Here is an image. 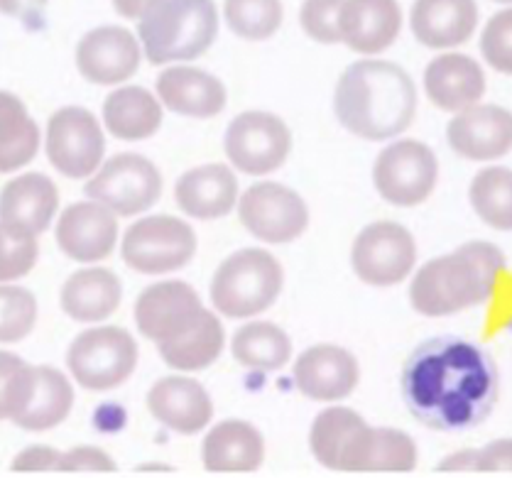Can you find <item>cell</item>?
<instances>
[{
  "label": "cell",
  "mask_w": 512,
  "mask_h": 485,
  "mask_svg": "<svg viewBox=\"0 0 512 485\" xmlns=\"http://www.w3.org/2000/svg\"><path fill=\"white\" fill-rule=\"evenodd\" d=\"M233 361L250 373H280L292 363V339L275 321L248 319L233 331L231 343Z\"/></svg>",
  "instance_id": "obj_30"
},
{
  "label": "cell",
  "mask_w": 512,
  "mask_h": 485,
  "mask_svg": "<svg viewBox=\"0 0 512 485\" xmlns=\"http://www.w3.org/2000/svg\"><path fill=\"white\" fill-rule=\"evenodd\" d=\"M165 189L160 167L140 152H118L86 179V199L106 206L118 219L145 216L157 206Z\"/></svg>",
  "instance_id": "obj_8"
},
{
  "label": "cell",
  "mask_w": 512,
  "mask_h": 485,
  "mask_svg": "<svg viewBox=\"0 0 512 485\" xmlns=\"http://www.w3.org/2000/svg\"><path fill=\"white\" fill-rule=\"evenodd\" d=\"M204 312V302L189 282L162 280L138 294L133 321L143 339L162 346L187 334Z\"/></svg>",
  "instance_id": "obj_14"
},
{
  "label": "cell",
  "mask_w": 512,
  "mask_h": 485,
  "mask_svg": "<svg viewBox=\"0 0 512 485\" xmlns=\"http://www.w3.org/2000/svg\"><path fill=\"white\" fill-rule=\"evenodd\" d=\"M145 54L135 32L123 25H98L86 32L74 52L76 72L89 84L116 86L128 84L138 74Z\"/></svg>",
  "instance_id": "obj_15"
},
{
  "label": "cell",
  "mask_w": 512,
  "mask_h": 485,
  "mask_svg": "<svg viewBox=\"0 0 512 485\" xmlns=\"http://www.w3.org/2000/svg\"><path fill=\"white\" fill-rule=\"evenodd\" d=\"M503 329L510 331L512 334V294L508 299V304H505V314H503Z\"/></svg>",
  "instance_id": "obj_48"
},
{
  "label": "cell",
  "mask_w": 512,
  "mask_h": 485,
  "mask_svg": "<svg viewBox=\"0 0 512 485\" xmlns=\"http://www.w3.org/2000/svg\"><path fill=\"white\" fill-rule=\"evenodd\" d=\"M402 23L405 18L397 0H343L341 45L361 57H378L395 45Z\"/></svg>",
  "instance_id": "obj_24"
},
{
  "label": "cell",
  "mask_w": 512,
  "mask_h": 485,
  "mask_svg": "<svg viewBox=\"0 0 512 485\" xmlns=\"http://www.w3.org/2000/svg\"><path fill=\"white\" fill-rule=\"evenodd\" d=\"M35 392V365L0 348V422H13Z\"/></svg>",
  "instance_id": "obj_38"
},
{
  "label": "cell",
  "mask_w": 512,
  "mask_h": 485,
  "mask_svg": "<svg viewBox=\"0 0 512 485\" xmlns=\"http://www.w3.org/2000/svg\"><path fill=\"white\" fill-rule=\"evenodd\" d=\"M157 0H113V10L125 20H140Z\"/></svg>",
  "instance_id": "obj_47"
},
{
  "label": "cell",
  "mask_w": 512,
  "mask_h": 485,
  "mask_svg": "<svg viewBox=\"0 0 512 485\" xmlns=\"http://www.w3.org/2000/svg\"><path fill=\"white\" fill-rule=\"evenodd\" d=\"M439 184V157L427 143L395 138L373 162V187L395 209H417L432 199Z\"/></svg>",
  "instance_id": "obj_9"
},
{
  "label": "cell",
  "mask_w": 512,
  "mask_h": 485,
  "mask_svg": "<svg viewBox=\"0 0 512 485\" xmlns=\"http://www.w3.org/2000/svg\"><path fill=\"white\" fill-rule=\"evenodd\" d=\"M140 471H172V468L160 466V463H157V466H140Z\"/></svg>",
  "instance_id": "obj_49"
},
{
  "label": "cell",
  "mask_w": 512,
  "mask_h": 485,
  "mask_svg": "<svg viewBox=\"0 0 512 485\" xmlns=\"http://www.w3.org/2000/svg\"><path fill=\"white\" fill-rule=\"evenodd\" d=\"M57 184L45 172H18L0 189V223L25 236L40 238L59 216Z\"/></svg>",
  "instance_id": "obj_21"
},
{
  "label": "cell",
  "mask_w": 512,
  "mask_h": 485,
  "mask_svg": "<svg viewBox=\"0 0 512 485\" xmlns=\"http://www.w3.org/2000/svg\"><path fill=\"white\" fill-rule=\"evenodd\" d=\"M219 27L214 0H157L138 20V40L155 67L189 64L216 45Z\"/></svg>",
  "instance_id": "obj_4"
},
{
  "label": "cell",
  "mask_w": 512,
  "mask_h": 485,
  "mask_svg": "<svg viewBox=\"0 0 512 485\" xmlns=\"http://www.w3.org/2000/svg\"><path fill=\"white\" fill-rule=\"evenodd\" d=\"M145 402L152 419L179 437H194L214 422V400L192 375L174 373L160 378L147 390Z\"/></svg>",
  "instance_id": "obj_19"
},
{
  "label": "cell",
  "mask_w": 512,
  "mask_h": 485,
  "mask_svg": "<svg viewBox=\"0 0 512 485\" xmlns=\"http://www.w3.org/2000/svg\"><path fill=\"white\" fill-rule=\"evenodd\" d=\"M123 304V282L113 270L84 265L67 277L59 292L62 312L81 326L106 324Z\"/></svg>",
  "instance_id": "obj_26"
},
{
  "label": "cell",
  "mask_w": 512,
  "mask_h": 485,
  "mask_svg": "<svg viewBox=\"0 0 512 485\" xmlns=\"http://www.w3.org/2000/svg\"><path fill=\"white\" fill-rule=\"evenodd\" d=\"M468 201L476 216L493 231H512V170L486 167L471 179Z\"/></svg>",
  "instance_id": "obj_35"
},
{
  "label": "cell",
  "mask_w": 512,
  "mask_h": 485,
  "mask_svg": "<svg viewBox=\"0 0 512 485\" xmlns=\"http://www.w3.org/2000/svg\"><path fill=\"white\" fill-rule=\"evenodd\" d=\"M59 456H62V451L52 449V446H45V444L27 446V449L20 451V454L13 459V463H10V471L15 473L57 471Z\"/></svg>",
  "instance_id": "obj_43"
},
{
  "label": "cell",
  "mask_w": 512,
  "mask_h": 485,
  "mask_svg": "<svg viewBox=\"0 0 512 485\" xmlns=\"http://www.w3.org/2000/svg\"><path fill=\"white\" fill-rule=\"evenodd\" d=\"M155 96L165 113L211 121L228 106V89L216 74L192 64H170L157 76Z\"/></svg>",
  "instance_id": "obj_20"
},
{
  "label": "cell",
  "mask_w": 512,
  "mask_h": 485,
  "mask_svg": "<svg viewBox=\"0 0 512 485\" xmlns=\"http://www.w3.org/2000/svg\"><path fill=\"white\" fill-rule=\"evenodd\" d=\"M236 214L248 236L263 245H290L307 233L312 214L297 189L263 179L241 192Z\"/></svg>",
  "instance_id": "obj_12"
},
{
  "label": "cell",
  "mask_w": 512,
  "mask_h": 485,
  "mask_svg": "<svg viewBox=\"0 0 512 485\" xmlns=\"http://www.w3.org/2000/svg\"><path fill=\"white\" fill-rule=\"evenodd\" d=\"M98 201H74L54 221V243L79 265H101L121 243V223Z\"/></svg>",
  "instance_id": "obj_16"
},
{
  "label": "cell",
  "mask_w": 512,
  "mask_h": 485,
  "mask_svg": "<svg viewBox=\"0 0 512 485\" xmlns=\"http://www.w3.org/2000/svg\"><path fill=\"white\" fill-rule=\"evenodd\" d=\"M42 150L62 177L89 179L106 160V130L89 108L62 106L49 116Z\"/></svg>",
  "instance_id": "obj_11"
},
{
  "label": "cell",
  "mask_w": 512,
  "mask_h": 485,
  "mask_svg": "<svg viewBox=\"0 0 512 485\" xmlns=\"http://www.w3.org/2000/svg\"><path fill=\"white\" fill-rule=\"evenodd\" d=\"M263 461V434L245 419H223L201 441V463L209 473H253Z\"/></svg>",
  "instance_id": "obj_28"
},
{
  "label": "cell",
  "mask_w": 512,
  "mask_h": 485,
  "mask_svg": "<svg viewBox=\"0 0 512 485\" xmlns=\"http://www.w3.org/2000/svg\"><path fill=\"white\" fill-rule=\"evenodd\" d=\"M476 461H478L476 449H461V451H456V454H449L446 459H441L437 471H441V473L476 471Z\"/></svg>",
  "instance_id": "obj_45"
},
{
  "label": "cell",
  "mask_w": 512,
  "mask_h": 485,
  "mask_svg": "<svg viewBox=\"0 0 512 485\" xmlns=\"http://www.w3.org/2000/svg\"><path fill=\"white\" fill-rule=\"evenodd\" d=\"M481 54L493 72L512 76V5L483 25Z\"/></svg>",
  "instance_id": "obj_40"
},
{
  "label": "cell",
  "mask_w": 512,
  "mask_h": 485,
  "mask_svg": "<svg viewBox=\"0 0 512 485\" xmlns=\"http://www.w3.org/2000/svg\"><path fill=\"white\" fill-rule=\"evenodd\" d=\"M116 461L98 446H74L62 451L57 471L62 473H111L116 471Z\"/></svg>",
  "instance_id": "obj_42"
},
{
  "label": "cell",
  "mask_w": 512,
  "mask_h": 485,
  "mask_svg": "<svg viewBox=\"0 0 512 485\" xmlns=\"http://www.w3.org/2000/svg\"><path fill=\"white\" fill-rule=\"evenodd\" d=\"M74 402V383L67 373L52 365H35V392L13 424L25 432H49L67 422Z\"/></svg>",
  "instance_id": "obj_32"
},
{
  "label": "cell",
  "mask_w": 512,
  "mask_h": 485,
  "mask_svg": "<svg viewBox=\"0 0 512 485\" xmlns=\"http://www.w3.org/2000/svg\"><path fill=\"white\" fill-rule=\"evenodd\" d=\"M226 346L228 341L221 316L214 309L206 307V312L201 314V319L187 334L157 346V353H160L162 363L172 368L174 373L192 375L209 370L223 356Z\"/></svg>",
  "instance_id": "obj_31"
},
{
  "label": "cell",
  "mask_w": 512,
  "mask_h": 485,
  "mask_svg": "<svg viewBox=\"0 0 512 485\" xmlns=\"http://www.w3.org/2000/svg\"><path fill=\"white\" fill-rule=\"evenodd\" d=\"M162 121H165V108L155 91L145 86H116L101 108L103 130L121 143H143L155 138Z\"/></svg>",
  "instance_id": "obj_27"
},
{
  "label": "cell",
  "mask_w": 512,
  "mask_h": 485,
  "mask_svg": "<svg viewBox=\"0 0 512 485\" xmlns=\"http://www.w3.org/2000/svg\"><path fill=\"white\" fill-rule=\"evenodd\" d=\"M503 250L488 241L459 245L412 272L410 307L427 319H444L481 307L493 297L505 275Z\"/></svg>",
  "instance_id": "obj_3"
},
{
  "label": "cell",
  "mask_w": 512,
  "mask_h": 485,
  "mask_svg": "<svg viewBox=\"0 0 512 485\" xmlns=\"http://www.w3.org/2000/svg\"><path fill=\"white\" fill-rule=\"evenodd\" d=\"M292 383L307 400L339 405L358 390L361 365L348 348L336 343H317L297 356L292 365Z\"/></svg>",
  "instance_id": "obj_17"
},
{
  "label": "cell",
  "mask_w": 512,
  "mask_h": 485,
  "mask_svg": "<svg viewBox=\"0 0 512 485\" xmlns=\"http://www.w3.org/2000/svg\"><path fill=\"white\" fill-rule=\"evenodd\" d=\"M40 263V241L0 223V285L25 280Z\"/></svg>",
  "instance_id": "obj_39"
},
{
  "label": "cell",
  "mask_w": 512,
  "mask_h": 485,
  "mask_svg": "<svg viewBox=\"0 0 512 485\" xmlns=\"http://www.w3.org/2000/svg\"><path fill=\"white\" fill-rule=\"evenodd\" d=\"M407 412L432 432L481 427L500 397L498 363L461 336H434L407 356L400 375Z\"/></svg>",
  "instance_id": "obj_1"
},
{
  "label": "cell",
  "mask_w": 512,
  "mask_h": 485,
  "mask_svg": "<svg viewBox=\"0 0 512 485\" xmlns=\"http://www.w3.org/2000/svg\"><path fill=\"white\" fill-rule=\"evenodd\" d=\"M49 0H0V15L5 18H27L40 13Z\"/></svg>",
  "instance_id": "obj_46"
},
{
  "label": "cell",
  "mask_w": 512,
  "mask_h": 485,
  "mask_svg": "<svg viewBox=\"0 0 512 485\" xmlns=\"http://www.w3.org/2000/svg\"><path fill=\"white\" fill-rule=\"evenodd\" d=\"M446 145L468 162H493L512 152V111L498 103H476L454 113L446 125Z\"/></svg>",
  "instance_id": "obj_18"
},
{
  "label": "cell",
  "mask_w": 512,
  "mask_h": 485,
  "mask_svg": "<svg viewBox=\"0 0 512 485\" xmlns=\"http://www.w3.org/2000/svg\"><path fill=\"white\" fill-rule=\"evenodd\" d=\"M334 116L346 133L368 143L402 138L417 118L415 79L397 62L358 59L339 76Z\"/></svg>",
  "instance_id": "obj_2"
},
{
  "label": "cell",
  "mask_w": 512,
  "mask_h": 485,
  "mask_svg": "<svg viewBox=\"0 0 512 485\" xmlns=\"http://www.w3.org/2000/svg\"><path fill=\"white\" fill-rule=\"evenodd\" d=\"M42 130L13 91L0 89V174H15L35 162Z\"/></svg>",
  "instance_id": "obj_33"
},
{
  "label": "cell",
  "mask_w": 512,
  "mask_h": 485,
  "mask_svg": "<svg viewBox=\"0 0 512 485\" xmlns=\"http://www.w3.org/2000/svg\"><path fill=\"white\" fill-rule=\"evenodd\" d=\"M424 94L444 113H461L483 101L488 89L481 64L464 52H441L424 67Z\"/></svg>",
  "instance_id": "obj_23"
},
{
  "label": "cell",
  "mask_w": 512,
  "mask_h": 485,
  "mask_svg": "<svg viewBox=\"0 0 512 485\" xmlns=\"http://www.w3.org/2000/svg\"><path fill=\"white\" fill-rule=\"evenodd\" d=\"M285 290L282 263L265 248H241L216 267L209 285L211 309L221 319H258Z\"/></svg>",
  "instance_id": "obj_5"
},
{
  "label": "cell",
  "mask_w": 512,
  "mask_h": 485,
  "mask_svg": "<svg viewBox=\"0 0 512 485\" xmlns=\"http://www.w3.org/2000/svg\"><path fill=\"white\" fill-rule=\"evenodd\" d=\"M241 184L231 165L209 162L192 167L174 184V204L187 219L219 221L236 211Z\"/></svg>",
  "instance_id": "obj_22"
},
{
  "label": "cell",
  "mask_w": 512,
  "mask_h": 485,
  "mask_svg": "<svg viewBox=\"0 0 512 485\" xmlns=\"http://www.w3.org/2000/svg\"><path fill=\"white\" fill-rule=\"evenodd\" d=\"M366 424V419L351 407H326L314 417L312 429H309V451L324 468L341 471L353 441H356Z\"/></svg>",
  "instance_id": "obj_34"
},
{
  "label": "cell",
  "mask_w": 512,
  "mask_h": 485,
  "mask_svg": "<svg viewBox=\"0 0 512 485\" xmlns=\"http://www.w3.org/2000/svg\"><path fill=\"white\" fill-rule=\"evenodd\" d=\"M121 258L138 275L165 277L192 265L199 236L189 221L172 214H145L121 233Z\"/></svg>",
  "instance_id": "obj_7"
},
{
  "label": "cell",
  "mask_w": 512,
  "mask_h": 485,
  "mask_svg": "<svg viewBox=\"0 0 512 485\" xmlns=\"http://www.w3.org/2000/svg\"><path fill=\"white\" fill-rule=\"evenodd\" d=\"M140 363V346L123 326H86L67 348V373L86 392L123 388Z\"/></svg>",
  "instance_id": "obj_6"
},
{
  "label": "cell",
  "mask_w": 512,
  "mask_h": 485,
  "mask_svg": "<svg viewBox=\"0 0 512 485\" xmlns=\"http://www.w3.org/2000/svg\"><path fill=\"white\" fill-rule=\"evenodd\" d=\"M341 5L343 0H304L299 8V25L304 35L319 45H341Z\"/></svg>",
  "instance_id": "obj_41"
},
{
  "label": "cell",
  "mask_w": 512,
  "mask_h": 485,
  "mask_svg": "<svg viewBox=\"0 0 512 485\" xmlns=\"http://www.w3.org/2000/svg\"><path fill=\"white\" fill-rule=\"evenodd\" d=\"M228 30L245 42H265L285 23L282 0H223Z\"/></svg>",
  "instance_id": "obj_36"
},
{
  "label": "cell",
  "mask_w": 512,
  "mask_h": 485,
  "mask_svg": "<svg viewBox=\"0 0 512 485\" xmlns=\"http://www.w3.org/2000/svg\"><path fill=\"white\" fill-rule=\"evenodd\" d=\"M294 138L290 125L270 111H243L223 133L228 165L245 177H270L290 160Z\"/></svg>",
  "instance_id": "obj_10"
},
{
  "label": "cell",
  "mask_w": 512,
  "mask_h": 485,
  "mask_svg": "<svg viewBox=\"0 0 512 485\" xmlns=\"http://www.w3.org/2000/svg\"><path fill=\"white\" fill-rule=\"evenodd\" d=\"M478 18L481 13L476 0H415L410 30L422 47L454 52L476 35Z\"/></svg>",
  "instance_id": "obj_25"
},
{
  "label": "cell",
  "mask_w": 512,
  "mask_h": 485,
  "mask_svg": "<svg viewBox=\"0 0 512 485\" xmlns=\"http://www.w3.org/2000/svg\"><path fill=\"white\" fill-rule=\"evenodd\" d=\"M419 463L415 439L402 429L366 427L361 429L346 461L343 473H410Z\"/></svg>",
  "instance_id": "obj_29"
},
{
  "label": "cell",
  "mask_w": 512,
  "mask_h": 485,
  "mask_svg": "<svg viewBox=\"0 0 512 485\" xmlns=\"http://www.w3.org/2000/svg\"><path fill=\"white\" fill-rule=\"evenodd\" d=\"M351 270L363 285L390 290L417 270V241L397 221H375L361 228L351 245Z\"/></svg>",
  "instance_id": "obj_13"
},
{
  "label": "cell",
  "mask_w": 512,
  "mask_h": 485,
  "mask_svg": "<svg viewBox=\"0 0 512 485\" xmlns=\"http://www.w3.org/2000/svg\"><path fill=\"white\" fill-rule=\"evenodd\" d=\"M493 3H498V5H508V8H510L512 0H493Z\"/></svg>",
  "instance_id": "obj_50"
},
{
  "label": "cell",
  "mask_w": 512,
  "mask_h": 485,
  "mask_svg": "<svg viewBox=\"0 0 512 485\" xmlns=\"http://www.w3.org/2000/svg\"><path fill=\"white\" fill-rule=\"evenodd\" d=\"M40 321V304L27 287L0 285V346L23 343Z\"/></svg>",
  "instance_id": "obj_37"
},
{
  "label": "cell",
  "mask_w": 512,
  "mask_h": 485,
  "mask_svg": "<svg viewBox=\"0 0 512 485\" xmlns=\"http://www.w3.org/2000/svg\"><path fill=\"white\" fill-rule=\"evenodd\" d=\"M478 473H500L512 471V439H495L483 449H476Z\"/></svg>",
  "instance_id": "obj_44"
}]
</instances>
